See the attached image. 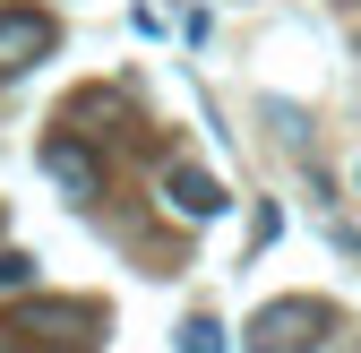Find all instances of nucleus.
Returning <instances> with one entry per match:
<instances>
[{
    "label": "nucleus",
    "mask_w": 361,
    "mask_h": 353,
    "mask_svg": "<svg viewBox=\"0 0 361 353\" xmlns=\"http://www.w3.org/2000/svg\"><path fill=\"white\" fill-rule=\"evenodd\" d=\"M0 336H9V353H95V345H86V336H95V311H86V301H52V311H18L9 328H0Z\"/></svg>",
    "instance_id": "nucleus-1"
},
{
    "label": "nucleus",
    "mask_w": 361,
    "mask_h": 353,
    "mask_svg": "<svg viewBox=\"0 0 361 353\" xmlns=\"http://www.w3.org/2000/svg\"><path fill=\"white\" fill-rule=\"evenodd\" d=\"M327 311H310V301H276V311H258L250 319V353H301V345H319Z\"/></svg>",
    "instance_id": "nucleus-2"
},
{
    "label": "nucleus",
    "mask_w": 361,
    "mask_h": 353,
    "mask_svg": "<svg viewBox=\"0 0 361 353\" xmlns=\"http://www.w3.org/2000/svg\"><path fill=\"white\" fill-rule=\"evenodd\" d=\"M43 43H52V18H35V9H0V69L35 61Z\"/></svg>",
    "instance_id": "nucleus-3"
},
{
    "label": "nucleus",
    "mask_w": 361,
    "mask_h": 353,
    "mask_svg": "<svg viewBox=\"0 0 361 353\" xmlns=\"http://www.w3.org/2000/svg\"><path fill=\"white\" fill-rule=\"evenodd\" d=\"M164 190L180 198V215H215V207H224V190L207 181V172H172V181H164Z\"/></svg>",
    "instance_id": "nucleus-4"
},
{
    "label": "nucleus",
    "mask_w": 361,
    "mask_h": 353,
    "mask_svg": "<svg viewBox=\"0 0 361 353\" xmlns=\"http://www.w3.org/2000/svg\"><path fill=\"white\" fill-rule=\"evenodd\" d=\"M52 172H61V181H69V190H95V164H86V155H78L69 138L52 147Z\"/></svg>",
    "instance_id": "nucleus-5"
},
{
    "label": "nucleus",
    "mask_w": 361,
    "mask_h": 353,
    "mask_svg": "<svg viewBox=\"0 0 361 353\" xmlns=\"http://www.w3.org/2000/svg\"><path fill=\"white\" fill-rule=\"evenodd\" d=\"M35 285V258L26 250H0V293H26Z\"/></svg>",
    "instance_id": "nucleus-6"
}]
</instances>
